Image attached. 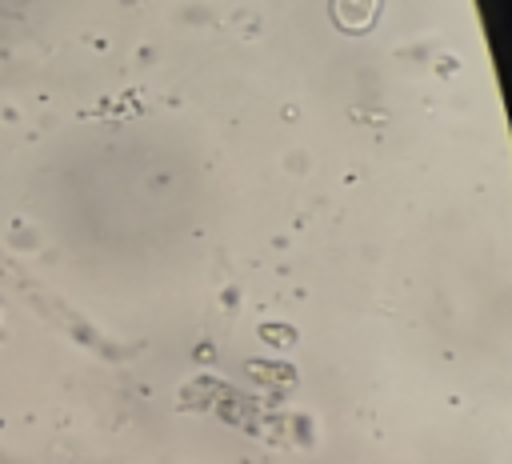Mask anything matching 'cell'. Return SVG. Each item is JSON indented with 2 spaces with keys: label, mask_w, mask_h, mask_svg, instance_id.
Instances as JSON below:
<instances>
[{
  "label": "cell",
  "mask_w": 512,
  "mask_h": 464,
  "mask_svg": "<svg viewBox=\"0 0 512 464\" xmlns=\"http://www.w3.org/2000/svg\"><path fill=\"white\" fill-rule=\"evenodd\" d=\"M380 0H332V16L344 32H364L376 24Z\"/></svg>",
  "instance_id": "obj_1"
}]
</instances>
